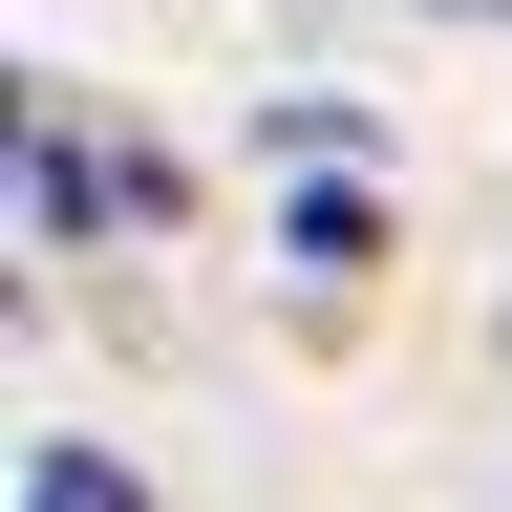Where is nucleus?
I'll return each instance as SVG.
<instances>
[{"label": "nucleus", "instance_id": "nucleus-1", "mask_svg": "<svg viewBox=\"0 0 512 512\" xmlns=\"http://www.w3.org/2000/svg\"><path fill=\"white\" fill-rule=\"evenodd\" d=\"M22 512H150V491H128L107 448H22Z\"/></svg>", "mask_w": 512, "mask_h": 512}, {"label": "nucleus", "instance_id": "nucleus-2", "mask_svg": "<svg viewBox=\"0 0 512 512\" xmlns=\"http://www.w3.org/2000/svg\"><path fill=\"white\" fill-rule=\"evenodd\" d=\"M470 22H512V0H470Z\"/></svg>", "mask_w": 512, "mask_h": 512}]
</instances>
